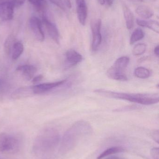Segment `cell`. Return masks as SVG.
<instances>
[{"label":"cell","mask_w":159,"mask_h":159,"mask_svg":"<svg viewBox=\"0 0 159 159\" xmlns=\"http://www.w3.org/2000/svg\"><path fill=\"white\" fill-rule=\"evenodd\" d=\"M102 21L100 19H93L91 21V28L92 33V41L91 49L92 51L98 50L102 42L101 30Z\"/></svg>","instance_id":"6"},{"label":"cell","mask_w":159,"mask_h":159,"mask_svg":"<svg viewBox=\"0 0 159 159\" xmlns=\"http://www.w3.org/2000/svg\"><path fill=\"white\" fill-rule=\"evenodd\" d=\"M67 80H60L56 82L45 83L43 84H37L31 87L32 90L34 94H41L49 91L54 88L59 87L65 83Z\"/></svg>","instance_id":"9"},{"label":"cell","mask_w":159,"mask_h":159,"mask_svg":"<svg viewBox=\"0 0 159 159\" xmlns=\"http://www.w3.org/2000/svg\"><path fill=\"white\" fill-rule=\"evenodd\" d=\"M29 1L37 11L44 14L47 7V3L45 0H29Z\"/></svg>","instance_id":"19"},{"label":"cell","mask_w":159,"mask_h":159,"mask_svg":"<svg viewBox=\"0 0 159 159\" xmlns=\"http://www.w3.org/2000/svg\"><path fill=\"white\" fill-rule=\"evenodd\" d=\"M147 46L145 44H138L133 48L132 51L133 54L135 56H141L145 52Z\"/></svg>","instance_id":"24"},{"label":"cell","mask_w":159,"mask_h":159,"mask_svg":"<svg viewBox=\"0 0 159 159\" xmlns=\"http://www.w3.org/2000/svg\"><path fill=\"white\" fill-rule=\"evenodd\" d=\"M83 59L82 55L74 49H69L66 52V63L70 67L77 65Z\"/></svg>","instance_id":"12"},{"label":"cell","mask_w":159,"mask_h":159,"mask_svg":"<svg viewBox=\"0 0 159 159\" xmlns=\"http://www.w3.org/2000/svg\"><path fill=\"white\" fill-rule=\"evenodd\" d=\"M130 59L129 57L124 56L120 57L116 60L113 66H111L106 72V75L110 79L120 81H126L128 78L125 74Z\"/></svg>","instance_id":"4"},{"label":"cell","mask_w":159,"mask_h":159,"mask_svg":"<svg viewBox=\"0 0 159 159\" xmlns=\"http://www.w3.org/2000/svg\"><path fill=\"white\" fill-rule=\"evenodd\" d=\"M105 2H106V3L108 5V6L110 7L113 4L114 0H105Z\"/></svg>","instance_id":"33"},{"label":"cell","mask_w":159,"mask_h":159,"mask_svg":"<svg viewBox=\"0 0 159 159\" xmlns=\"http://www.w3.org/2000/svg\"><path fill=\"white\" fill-rule=\"evenodd\" d=\"M62 1L64 4V6H66L68 8H71L72 7L71 0H62Z\"/></svg>","instance_id":"31"},{"label":"cell","mask_w":159,"mask_h":159,"mask_svg":"<svg viewBox=\"0 0 159 159\" xmlns=\"http://www.w3.org/2000/svg\"><path fill=\"white\" fill-rule=\"evenodd\" d=\"M94 92L106 98L126 100L143 105H151L159 102L158 93H129L118 92L105 89H97Z\"/></svg>","instance_id":"1"},{"label":"cell","mask_w":159,"mask_h":159,"mask_svg":"<svg viewBox=\"0 0 159 159\" xmlns=\"http://www.w3.org/2000/svg\"><path fill=\"white\" fill-rule=\"evenodd\" d=\"M42 22L45 27L47 32L51 39L57 43L59 44L60 34L56 25L49 20L45 15L43 16Z\"/></svg>","instance_id":"10"},{"label":"cell","mask_w":159,"mask_h":159,"mask_svg":"<svg viewBox=\"0 0 159 159\" xmlns=\"http://www.w3.org/2000/svg\"><path fill=\"white\" fill-rule=\"evenodd\" d=\"M77 13L79 23L85 26L87 17L88 9L85 0H76Z\"/></svg>","instance_id":"11"},{"label":"cell","mask_w":159,"mask_h":159,"mask_svg":"<svg viewBox=\"0 0 159 159\" xmlns=\"http://www.w3.org/2000/svg\"><path fill=\"white\" fill-rule=\"evenodd\" d=\"M125 151V149L121 147H113L106 149V150L102 152L101 154L98 156L97 159H102L108 156L118 154V153H122Z\"/></svg>","instance_id":"17"},{"label":"cell","mask_w":159,"mask_h":159,"mask_svg":"<svg viewBox=\"0 0 159 159\" xmlns=\"http://www.w3.org/2000/svg\"><path fill=\"white\" fill-rule=\"evenodd\" d=\"M24 50V46L23 44L21 42L17 41L12 48L11 54L12 59L14 60L18 59L23 53Z\"/></svg>","instance_id":"18"},{"label":"cell","mask_w":159,"mask_h":159,"mask_svg":"<svg viewBox=\"0 0 159 159\" xmlns=\"http://www.w3.org/2000/svg\"><path fill=\"white\" fill-rule=\"evenodd\" d=\"M15 7L12 0L0 2V18L4 21L12 19Z\"/></svg>","instance_id":"7"},{"label":"cell","mask_w":159,"mask_h":159,"mask_svg":"<svg viewBox=\"0 0 159 159\" xmlns=\"http://www.w3.org/2000/svg\"><path fill=\"white\" fill-rule=\"evenodd\" d=\"M59 141L58 132L52 128L45 129L36 136L33 144V152L36 155H44L52 151Z\"/></svg>","instance_id":"2"},{"label":"cell","mask_w":159,"mask_h":159,"mask_svg":"<svg viewBox=\"0 0 159 159\" xmlns=\"http://www.w3.org/2000/svg\"><path fill=\"white\" fill-rule=\"evenodd\" d=\"M43 78H44V76L42 75H39L38 76H35V77L33 78V79L32 80V82L33 83H38V82L41 81V80H43Z\"/></svg>","instance_id":"30"},{"label":"cell","mask_w":159,"mask_h":159,"mask_svg":"<svg viewBox=\"0 0 159 159\" xmlns=\"http://www.w3.org/2000/svg\"><path fill=\"white\" fill-rule=\"evenodd\" d=\"M134 75L136 77L140 79H147L150 76L151 72L147 68L139 67L135 69L134 70Z\"/></svg>","instance_id":"21"},{"label":"cell","mask_w":159,"mask_h":159,"mask_svg":"<svg viewBox=\"0 0 159 159\" xmlns=\"http://www.w3.org/2000/svg\"><path fill=\"white\" fill-rule=\"evenodd\" d=\"M99 3L101 5H103L105 3V0H98Z\"/></svg>","instance_id":"35"},{"label":"cell","mask_w":159,"mask_h":159,"mask_svg":"<svg viewBox=\"0 0 159 159\" xmlns=\"http://www.w3.org/2000/svg\"><path fill=\"white\" fill-rule=\"evenodd\" d=\"M145 34L143 31L140 28L136 29L133 32L130 39V44L131 45L133 44L134 43L142 40L144 37Z\"/></svg>","instance_id":"20"},{"label":"cell","mask_w":159,"mask_h":159,"mask_svg":"<svg viewBox=\"0 0 159 159\" xmlns=\"http://www.w3.org/2000/svg\"><path fill=\"white\" fill-rule=\"evenodd\" d=\"M29 25L35 38L40 42H43L45 36L42 29V21L36 17H32L30 19Z\"/></svg>","instance_id":"8"},{"label":"cell","mask_w":159,"mask_h":159,"mask_svg":"<svg viewBox=\"0 0 159 159\" xmlns=\"http://www.w3.org/2000/svg\"><path fill=\"white\" fill-rule=\"evenodd\" d=\"M91 130V126L87 121L79 120L76 122L67 131L63 136L62 143L63 148L69 146L72 139H77L79 136L88 134Z\"/></svg>","instance_id":"3"},{"label":"cell","mask_w":159,"mask_h":159,"mask_svg":"<svg viewBox=\"0 0 159 159\" xmlns=\"http://www.w3.org/2000/svg\"><path fill=\"white\" fill-rule=\"evenodd\" d=\"M141 1H143V0H141Z\"/></svg>","instance_id":"37"},{"label":"cell","mask_w":159,"mask_h":159,"mask_svg":"<svg viewBox=\"0 0 159 159\" xmlns=\"http://www.w3.org/2000/svg\"><path fill=\"white\" fill-rule=\"evenodd\" d=\"M16 71L20 73L25 79L30 80L37 71V69L32 65H24L17 67Z\"/></svg>","instance_id":"13"},{"label":"cell","mask_w":159,"mask_h":159,"mask_svg":"<svg viewBox=\"0 0 159 159\" xmlns=\"http://www.w3.org/2000/svg\"><path fill=\"white\" fill-rule=\"evenodd\" d=\"M151 136L155 142H157V143H159V133L158 130H156L152 131V133H151Z\"/></svg>","instance_id":"28"},{"label":"cell","mask_w":159,"mask_h":159,"mask_svg":"<svg viewBox=\"0 0 159 159\" xmlns=\"http://www.w3.org/2000/svg\"><path fill=\"white\" fill-rule=\"evenodd\" d=\"M33 92L32 90L31 87V88H21L19 89L18 90L15 91L14 93V97L15 98H21L23 97V96H27L28 94H30Z\"/></svg>","instance_id":"23"},{"label":"cell","mask_w":159,"mask_h":159,"mask_svg":"<svg viewBox=\"0 0 159 159\" xmlns=\"http://www.w3.org/2000/svg\"><path fill=\"white\" fill-rule=\"evenodd\" d=\"M21 145V140L18 136L7 133H0V153H16Z\"/></svg>","instance_id":"5"},{"label":"cell","mask_w":159,"mask_h":159,"mask_svg":"<svg viewBox=\"0 0 159 159\" xmlns=\"http://www.w3.org/2000/svg\"><path fill=\"white\" fill-rule=\"evenodd\" d=\"M139 1H141V0H139Z\"/></svg>","instance_id":"38"},{"label":"cell","mask_w":159,"mask_h":159,"mask_svg":"<svg viewBox=\"0 0 159 159\" xmlns=\"http://www.w3.org/2000/svg\"><path fill=\"white\" fill-rule=\"evenodd\" d=\"M12 1L15 6V7H18L24 3L25 0H12Z\"/></svg>","instance_id":"29"},{"label":"cell","mask_w":159,"mask_h":159,"mask_svg":"<svg viewBox=\"0 0 159 159\" xmlns=\"http://www.w3.org/2000/svg\"><path fill=\"white\" fill-rule=\"evenodd\" d=\"M106 159H125L124 158H123L119 157H109L108 158Z\"/></svg>","instance_id":"34"},{"label":"cell","mask_w":159,"mask_h":159,"mask_svg":"<svg viewBox=\"0 0 159 159\" xmlns=\"http://www.w3.org/2000/svg\"><path fill=\"white\" fill-rule=\"evenodd\" d=\"M154 53H155V55L157 56V57H158L159 55V45L157 46L156 48H155V49H154Z\"/></svg>","instance_id":"32"},{"label":"cell","mask_w":159,"mask_h":159,"mask_svg":"<svg viewBox=\"0 0 159 159\" xmlns=\"http://www.w3.org/2000/svg\"><path fill=\"white\" fill-rule=\"evenodd\" d=\"M150 156L153 159H159V148H154L150 150Z\"/></svg>","instance_id":"25"},{"label":"cell","mask_w":159,"mask_h":159,"mask_svg":"<svg viewBox=\"0 0 159 159\" xmlns=\"http://www.w3.org/2000/svg\"><path fill=\"white\" fill-rule=\"evenodd\" d=\"M136 22L137 24L141 27L148 28L157 34L159 33V24L157 21L137 19Z\"/></svg>","instance_id":"14"},{"label":"cell","mask_w":159,"mask_h":159,"mask_svg":"<svg viewBox=\"0 0 159 159\" xmlns=\"http://www.w3.org/2000/svg\"><path fill=\"white\" fill-rule=\"evenodd\" d=\"M137 107L135 106H127L126 107H123L121 108L116 109L115 111V112H121V111H129V110H134V109H137Z\"/></svg>","instance_id":"27"},{"label":"cell","mask_w":159,"mask_h":159,"mask_svg":"<svg viewBox=\"0 0 159 159\" xmlns=\"http://www.w3.org/2000/svg\"><path fill=\"white\" fill-rule=\"evenodd\" d=\"M150 1H152V2H155V1H157V0H150Z\"/></svg>","instance_id":"36"},{"label":"cell","mask_w":159,"mask_h":159,"mask_svg":"<svg viewBox=\"0 0 159 159\" xmlns=\"http://www.w3.org/2000/svg\"><path fill=\"white\" fill-rule=\"evenodd\" d=\"M123 10L127 29L131 30L134 24V16L131 10L126 5H123Z\"/></svg>","instance_id":"15"},{"label":"cell","mask_w":159,"mask_h":159,"mask_svg":"<svg viewBox=\"0 0 159 159\" xmlns=\"http://www.w3.org/2000/svg\"><path fill=\"white\" fill-rule=\"evenodd\" d=\"M52 3L54 4L63 10H65V6L62 0H49Z\"/></svg>","instance_id":"26"},{"label":"cell","mask_w":159,"mask_h":159,"mask_svg":"<svg viewBox=\"0 0 159 159\" xmlns=\"http://www.w3.org/2000/svg\"><path fill=\"white\" fill-rule=\"evenodd\" d=\"M16 40L13 34H10L7 38L4 43V49L6 53L9 55L11 54L13 46L16 42Z\"/></svg>","instance_id":"22"},{"label":"cell","mask_w":159,"mask_h":159,"mask_svg":"<svg viewBox=\"0 0 159 159\" xmlns=\"http://www.w3.org/2000/svg\"><path fill=\"white\" fill-rule=\"evenodd\" d=\"M136 13L142 18L147 19L154 16V11L149 7L140 5L136 8Z\"/></svg>","instance_id":"16"}]
</instances>
